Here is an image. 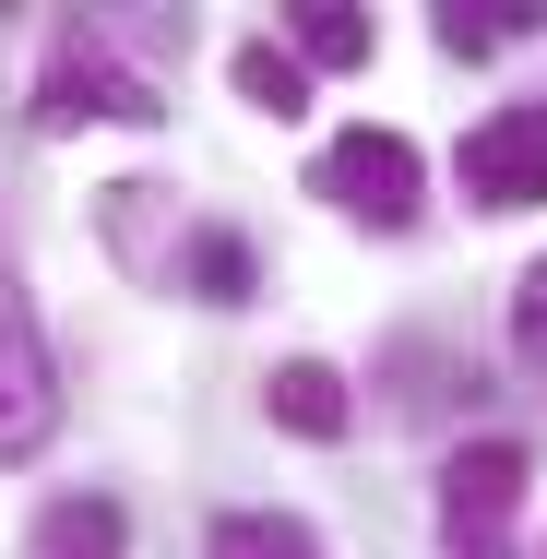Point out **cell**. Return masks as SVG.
Listing matches in <instances>:
<instances>
[{
  "instance_id": "obj_1",
  "label": "cell",
  "mask_w": 547,
  "mask_h": 559,
  "mask_svg": "<svg viewBox=\"0 0 547 559\" xmlns=\"http://www.w3.org/2000/svg\"><path fill=\"white\" fill-rule=\"evenodd\" d=\"M36 119H48V131H84V119H119V131H155V119H167V96H155V84H143V72L119 60V48L96 36V24H72V36L48 48V84H36Z\"/></svg>"
},
{
  "instance_id": "obj_2",
  "label": "cell",
  "mask_w": 547,
  "mask_h": 559,
  "mask_svg": "<svg viewBox=\"0 0 547 559\" xmlns=\"http://www.w3.org/2000/svg\"><path fill=\"white\" fill-rule=\"evenodd\" d=\"M524 476H536V464H524V441H464L452 464H440V536H452V559H500Z\"/></svg>"
},
{
  "instance_id": "obj_3",
  "label": "cell",
  "mask_w": 547,
  "mask_h": 559,
  "mask_svg": "<svg viewBox=\"0 0 547 559\" xmlns=\"http://www.w3.org/2000/svg\"><path fill=\"white\" fill-rule=\"evenodd\" d=\"M322 203H345L357 226H417V143L405 131H333L322 143Z\"/></svg>"
},
{
  "instance_id": "obj_4",
  "label": "cell",
  "mask_w": 547,
  "mask_h": 559,
  "mask_svg": "<svg viewBox=\"0 0 547 559\" xmlns=\"http://www.w3.org/2000/svg\"><path fill=\"white\" fill-rule=\"evenodd\" d=\"M48 429H60V369H48V334L24 310V286H0V464L48 452Z\"/></svg>"
},
{
  "instance_id": "obj_5",
  "label": "cell",
  "mask_w": 547,
  "mask_h": 559,
  "mask_svg": "<svg viewBox=\"0 0 547 559\" xmlns=\"http://www.w3.org/2000/svg\"><path fill=\"white\" fill-rule=\"evenodd\" d=\"M464 203H488V215H524V203H547V108H500L464 131Z\"/></svg>"
},
{
  "instance_id": "obj_6",
  "label": "cell",
  "mask_w": 547,
  "mask_h": 559,
  "mask_svg": "<svg viewBox=\"0 0 547 559\" xmlns=\"http://www.w3.org/2000/svg\"><path fill=\"white\" fill-rule=\"evenodd\" d=\"M36 559H131V524H119V500H48L36 512Z\"/></svg>"
},
{
  "instance_id": "obj_7",
  "label": "cell",
  "mask_w": 547,
  "mask_h": 559,
  "mask_svg": "<svg viewBox=\"0 0 547 559\" xmlns=\"http://www.w3.org/2000/svg\"><path fill=\"white\" fill-rule=\"evenodd\" d=\"M262 393H274V429H298V441H345V381H333L322 357H286Z\"/></svg>"
},
{
  "instance_id": "obj_8",
  "label": "cell",
  "mask_w": 547,
  "mask_h": 559,
  "mask_svg": "<svg viewBox=\"0 0 547 559\" xmlns=\"http://www.w3.org/2000/svg\"><path fill=\"white\" fill-rule=\"evenodd\" d=\"M357 60H369V12L298 0V72H357Z\"/></svg>"
},
{
  "instance_id": "obj_9",
  "label": "cell",
  "mask_w": 547,
  "mask_h": 559,
  "mask_svg": "<svg viewBox=\"0 0 547 559\" xmlns=\"http://www.w3.org/2000/svg\"><path fill=\"white\" fill-rule=\"evenodd\" d=\"M238 96H250L262 119H298V108H310V72H298V48L250 36V48H238Z\"/></svg>"
},
{
  "instance_id": "obj_10",
  "label": "cell",
  "mask_w": 547,
  "mask_h": 559,
  "mask_svg": "<svg viewBox=\"0 0 547 559\" xmlns=\"http://www.w3.org/2000/svg\"><path fill=\"white\" fill-rule=\"evenodd\" d=\"M203 559H322V548H310V524H286V512H226Z\"/></svg>"
},
{
  "instance_id": "obj_11",
  "label": "cell",
  "mask_w": 547,
  "mask_h": 559,
  "mask_svg": "<svg viewBox=\"0 0 547 559\" xmlns=\"http://www.w3.org/2000/svg\"><path fill=\"white\" fill-rule=\"evenodd\" d=\"M191 286H203L215 310H238V298H250V238H226V226H203V238H191Z\"/></svg>"
},
{
  "instance_id": "obj_12",
  "label": "cell",
  "mask_w": 547,
  "mask_h": 559,
  "mask_svg": "<svg viewBox=\"0 0 547 559\" xmlns=\"http://www.w3.org/2000/svg\"><path fill=\"white\" fill-rule=\"evenodd\" d=\"M512 345H524V369L547 381V262L524 274V286H512Z\"/></svg>"
}]
</instances>
